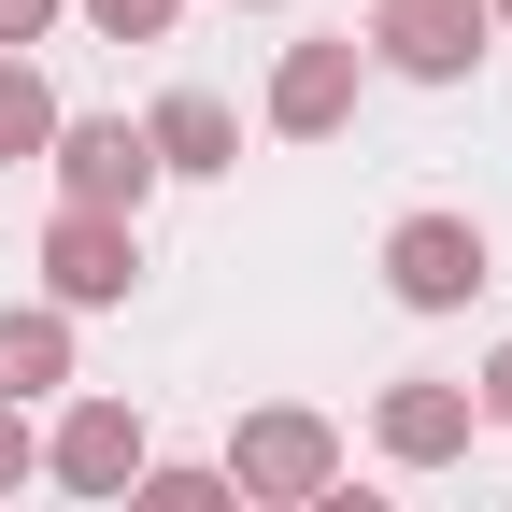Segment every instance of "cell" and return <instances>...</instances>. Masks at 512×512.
<instances>
[{"instance_id":"11","label":"cell","mask_w":512,"mask_h":512,"mask_svg":"<svg viewBox=\"0 0 512 512\" xmlns=\"http://www.w3.org/2000/svg\"><path fill=\"white\" fill-rule=\"evenodd\" d=\"M57 143V100H43V72H29V57H0V171H15V157H43Z\"/></svg>"},{"instance_id":"4","label":"cell","mask_w":512,"mask_h":512,"mask_svg":"<svg viewBox=\"0 0 512 512\" xmlns=\"http://www.w3.org/2000/svg\"><path fill=\"white\" fill-rule=\"evenodd\" d=\"M370 43H384V72H413V86H470L484 72V0H384Z\"/></svg>"},{"instance_id":"10","label":"cell","mask_w":512,"mask_h":512,"mask_svg":"<svg viewBox=\"0 0 512 512\" xmlns=\"http://www.w3.org/2000/svg\"><path fill=\"white\" fill-rule=\"evenodd\" d=\"M43 384H72V328L57 313H0V413L43 399Z\"/></svg>"},{"instance_id":"17","label":"cell","mask_w":512,"mask_h":512,"mask_svg":"<svg viewBox=\"0 0 512 512\" xmlns=\"http://www.w3.org/2000/svg\"><path fill=\"white\" fill-rule=\"evenodd\" d=\"M313 512H399V498H370V484H328V498H313Z\"/></svg>"},{"instance_id":"12","label":"cell","mask_w":512,"mask_h":512,"mask_svg":"<svg viewBox=\"0 0 512 512\" xmlns=\"http://www.w3.org/2000/svg\"><path fill=\"white\" fill-rule=\"evenodd\" d=\"M114 512H242V498H228L214 470H143V484L114 498Z\"/></svg>"},{"instance_id":"13","label":"cell","mask_w":512,"mask_h":512,"mask_svg":"<svg viewBox=\"0 0 512 512\" xmlns=\"http://www.w3.org/2000/svg\"><path fill=\"white\" fill-rule=\"evenodd\" d=\"M86 15H100L114 43H157V29H171V0H86Z\"/></svg>"},{"instance_id":"19","label":"cell","mask_w":512,"mask_h":512,"mask_svg":"<svg viewBox=\"0 0 512 512\" xmlns=\"http://www.w3.org/2000/svg\"><path fill=\"white\" fill-rule=\"evenodd\" d=\"M0 512H15V498H0Z\"/></svg>"},{"instance_id":"6","label":"cell","mask_w":512,"mask_h":512,"mask_svg":"<svg viewBox=\"0 0 512 512\" xmlns=\"http://www.w3.org/2000/svg\"><path fill=\"white\" fill-rule=\"evenodd\" d=\"M342 114H356V29H328V43H299L285 72H271V128H285V143H328Z\"/></svg>"},{"instance_id":"18","label":"cell","mask_w":512,"mask_h":512,"mask_svg":"<svg viewBox=\"0 0 512 512\" xmlns=\"http://www.w3.org/2000/svg\"><path fill=\"white\" fill-rule=\"evenodd\" d=\"M498 15H512V0H498Z\"/></svg>"},{"instance_id":"8","label":"cell","mask_w":512,"mask_h":512,"mask_svg":"<svg viewBox=\"0 0 512 512\" xmlns=\"http://www.w3.org/2000/svg\"><path fill=\"white\" fill-rule=\"evenodd\" d=\"M57 484H72V498H128V484H143V413L86 399L72 427H57Z\"/></svg>"},{"instance_id":"16","label":"cell","mask_w":512,"mask_h":512,"mask_svg":"<svg viewBox=\"0 0 512 512\" xmlns=\"http://www.w3.org/2000/svg\"><path fill=\"white\" fill-rule=\"evenodd\" d=\"M484 413H498V427H512V342H498V356H484Z\"/></svg>"},{"instance_id":"15","label":"cell","mask_w":512,"mask_h":512,"mask_svg":"<svg viewBox=\"0 0 512 512\" xmlns=\"http://www.w3.org/2000/svg\"><path fill=\"white\" fill-rule=\"evenodd\" d=\"M0 484H29V413H0Z\"/></svg>"},{"instance_id":"14","label":"cell","mask_w":512,"mask_h":512,"mask_svg":"<svg viewBox=\"0 0 512 512\" xmlns=\"http://www.w3.org/2000/svg\"><path fill=\"white\" fill-rule=\"evenodd\" d=\"M43 15H57V0H0V57H15V43H43Z\"/></svg>"},{"instance_id":"3","label":"cell","mask_w":512,"mask_h":512,"mask_svg":"<svg viewBox=\"0 0 512 512\" xmlns=\"http://www.w3.org/2000/svg\"><path fill=\"white\" fill-rule=\"evenodd\" d=\"M214 484H228V498H328V484H342V441L313 427V413H256Z\"/></svg>"},{"instance_id":"9","label":"cell","mask_w":512,"mask_h":512,"mask_svg":"<svg viewBox=\"0 0 512 512\" xmlns=\"http://www.w3.org/2000/svg\"><path fill=\"white\" fill-rule=\"evenodd\" d=\"M370 441H384L399 470H441V456H470V384H384Z\"/></svg>"},{"instance_id":"5","label":"cell","mask_w":512,"mask_h":512,"mask_svg":"<svg viewBox=\"0 0 512 512\" xmlns=\"http://www.w3.org/2000/svg\"><path fill=\"white\" fill-rule=\"evenodd\" d=\"M43 285L72 299V313H114L128 285H143V228H114V214H57V228H43Z\"/></svg>"},{"instance_id":"2","label":"cell","mask_w":512,"mask_h":512,"mask_svg":"<svg viewBox=\"0 0 512 512\" xmlns=\"http://www.w3.org/2000/svg\"><path fill=\"white\" fill-rule=\"evenodd\" d=\"M57 185H72V214H143V185H157V157H143V128H128V114H57Z\"/></svg>"},{"instance_id":"7","label":"cell","mask_w":512,"mask_h":512,"mask_svg":"<svg viewBox=\"0 0 512 512\" xmlns=\"http://www.w3.org/2000/svg\"><path fill=\"white\" fill-rule=\"evenodd\" d=\"M143 157L185 171V185H214V171H242V114H228L214 86H171V100L143 114Z\"/></svg>"},{"instance_id":"1","label":"cell","mask_w":512,"mask_h":512,"mask_svg":"<svg viewBox=\"0 0 512 512\" xmlns=\"http://www.w3.org/2000/svg\"><path fill=\"white\" fill-rule=\"evenodd\" d=\"M384 285H399L413 313H456V299L498 285V256H484L470 214H399V228H384Z\"/></svg>"}]
</instances>
